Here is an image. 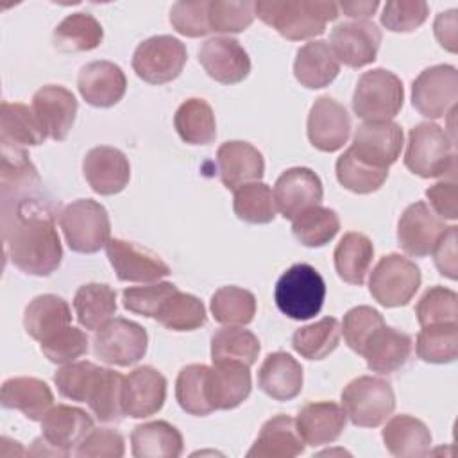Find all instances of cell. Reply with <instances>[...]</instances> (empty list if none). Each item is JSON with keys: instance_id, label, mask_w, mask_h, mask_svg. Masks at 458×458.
<instances>
[{"instance_id": "1", "label": "cell", "mask_w": 458, "mask_h": 458, "mask_svg": "<svg viewBox=\"0 0 458 458\" xmlns=\"http://www.w3.org/2000/svg\"><path fill=\"white\" fill-rule=\"evenodd\" d=\"M2 233L11 263L29 276H50L63 259V247L48 206L36 191L2 195Z\"/></svg>"}, {"instance_id": "2", "label": "cell", "mask_w": 458, "mask_h": 458, "mask_svg": "<svg viewBox=\"0 0 458 458\" xmlns=\"http://www.w3.org/2000/svg\"><path fill=\"white\" fill-rule=\"evenodd\" d=\"M256 16L290 41L311 39L338 18V4L322 0H259Z\"/></svg>"}, {"instance_id": "3", "label": "cell", "mask_w": 458, "mask_h": 458, "mask_svg": "<svg viewBox=\"0 0 458 458\" xmlns=\"http://www.w3.org/2000/svg\"><path fill=\"white\" fill-rule=\"evenodd\" d=\"M404 166L424 179L453 174L456 168L454 143L437 123L422 122L410 129Z\"/></svg>"}, {"instance_id": "4", "label": "cell", "mask_w": 458, "mask_h": 458, "mask_svg": "<svg viewBox=\"0 0 458 458\" xmlns=\"http://www.w3.org/2000/svg\"><path fill=\"white\" fill-rule=\"evenodd\" d=\"M276 304L292 320H308L322 310L326 283L315 267L308 263L292 265L276 283Z\"/></svg>"}, {"instance_id": "5", "label": "cell", "mask_w": 458, "mask_h": 458, "mask_svg": "<svg viewBox=\"0 0 458 458\" xmlns=\"http://www.w3.org/2000/svg\"><path fill=\"white\" fill-rule=\"evenodd\" d=\"M64 240L73 252L93 254L111 240V222L106 208L93 199L66 204L59 215Z\"/></svg>"}, {"instance_id": "6", "label": "cell", "mask_w": 458, "mask_h": 458, "mask_svg": "<svg viewBox=\"0 0 458 458\" xmlns=\"http://www.w3.org/2000/svg\"><path fill=\"white\" fill-rule=\"evenodd\" d=\"M404 88L401 79L385 68L365 72L352 93V111L365 122L392 120L403 107Z\"/></svg>"}, {"instance_id": "7", "label": "cell", "mask_w": 458, "mask_h": 458, "mask_svg": "<svg viewBox=\"0 0 458 458\" xmlns=\"http://www.w3.org/2000/svg\"><path fill=\"white\" fill-rule=\"evenodd\" d=\"M342 408L354 426L377 428L394 413L392 385L383 377L360 376L342 390Z\"/></svg>"}, {"instance_id": "8", "label": "cell", "mask_w": 458, "mask_h": 458, "mask_svg": "<svg viewBox=\"0 0 458 458\" xmlns=\"http://www.w3.org/2000/svg\"><path fill=\"white\" fill-rule=\"evenodd\" d=\"M420 268L397 252L383 256L370 272L369 292L385 308L408 304L420 286Z\"/></svg>"}, {"instance_id": "9", "label": "cell", "mask_w": 458, "mask_h": 458, "mask_svg": "<svg viewBox=\"0 0 458 458\" xmlns=\"http://www.w3.org/2000/svg\"><path fill=\"white\" fill-rule=\"evenodd\" d=\"M148 347L147 331L123 317H114L100 326L93 335V352L100 361L131 367L138 363Z\"/></svg>"}, {"instance_id": "10", "label": "cell", "mask_w": 458, "mask_h": 458, "mask_svg": "<svg viewBox=\"0 0 458 458\" xmlns=\"http://www.w3.org/2000/svg\"><path fill=\"white\" fill-rule=\"evenodd\" d=\"M188 52L174 36H152L141 41L132 55V70L148 84H166L177 79L186 64Z\"/></svg>"}, {"instance_id": "11", "label": "cell", "mask_w": 458, "mask_h": 458, "mask_svg": "<svg viewBox=\"0 0 458 458\" xmlns=\"http://www.w3.org/2000/svg\"><path fill=\"white\" fill-rule=\"evenodd\" d=\"M458 100V72L451 64H435L411 84V104L426 118H442Z\"/></svg>"}, {"instance_id": "12", "label": "cell", "mask_w": 458, "mask_h": 458, "mask_svg": "<svg viewBox=\"0 0 458 458\" xmlns=\"http://www.w3.org/2000/svg\"><path fill=\"white\" fill-rule=\"evenodd\" d=\"M403 140V129L392 120L363 122L358 125L349 148L361 161L388 170L401 156Z\"/></svg>"}, {"instance_id": "13", "label": "cell", "mask_w": 458, "mask_h": 458, "mask_svg": "<svg viewBox=\"0 0 458 458\" xmlns=\"http://www.w3.org/2000/svg\"><path fill=\"white\" fill-rule=\"evenodd\" d=\"M381 45V30L367 20L338 23L329 36V47L338 59L349 68H361L376 61Z\"/></svg>"}, {"instance_id": "14", "label": "cell", "mask_w": 458, "mask_h": 458, "mask_svg": "<svg viewBox=\"0 0 458 458\" xmlns=\"http://www.w3.org/2000/svg\"><path fill=\"white\" fill-rule=\"evenodd\" d=\"M445 229V222L424 200H419L403 211L397 222V242L406 254L424 258L431 254Z\"/></svg>"}, {"instance_id": "15", "label": "cell", "mask_w": 458, "mask_h": 458, "mask_svg": "<svg viewBox=\"0 0 458 458\" xmlns=\"http://www.w3.org/2000/svg\"><path fill=\"white\" fill-rule=\"evenodd\" d=\"M324 197L320 177L306 166L284 170L274 184L276 209L288 220L311 206H318Z\"/></svg>"}, {"instance_id": "16", "label": "cell", "mask_w": 458, "mask_h": 458, "mask_svg": "<svg viewBox=\"0 0 458 458\" xmlns=\"http://www.w3.org/2000/svg\"><path fill=\"white\" fill-rule=\"evenodd\" d=\"M308 140L320 152L340 150L351 136L347 109L331 97H318L308 114Z\"/></svg>"}, {"instance_id": "17", "label": "cell", "mask_w": 458, "mask_h": 458, "mask_svg": "<svg viewBox=\"0 0 458 458\" xmlns=\"http://www.w3.org/2000/svg\"><path fill=\"white\" fill-rule=\"evenodd\" d=\"M106 254L120 281L154 283L170 274V267L159 256L122 238H111Z\"/></svg>"}, {"instance_id": "18", "label": "cell", "mask_w": 458, "mask_h": 458, "mask_svg": "<svg viewBox=\"0 0 458 458\" xmlns=\"http://www.w3.org/2000/svg\"><path fill=\"white\" fill-rule=\"evenodd\" d=\"M166 399V379L154 367H136L123 377L122 408L132 419L157 413Z\"/></svg>"}, {"instance_id": "19", "label": "cell", "mask_w": 458, "mask_h": 458, "mask_svg": "<svg viewBox=\"0 0 458 458\" xmlns=\"http://www.w3.org/2000/svg\"><path fill=\"white\" fill-rule=\"evenodd\" d=\"M93 429V419L77 406H52L41 419V437L59 456H68Z\"/></svg>"}, {"instance_id": "20", "label": "cell", "mask_w": 458, "mask_h": 458, "mask_svg": "<svg viewBox=\"0 0 458 458\" xmlns=\"http://www.w3.org/2000/svg\"><path fill=\"white\" fill-rule=\"evenodd\" d=\"M199 63L220 84H238L250 72V59L234 38H211L199 48Z\"/></svg>"}, {"instance_id": "21", "label": "cell", "mask_w": 458, "mask_h": 458, "mask_svg": "<svg viewBox=\"0 0 458 458\" xmlns=\"http://www.w3.org/2000/svg\"><path fill=\"white\" fill-rule=\"evenodd\" d=\"M82 172L91 190L98 195L120 193L131 179V165L125 154L107 145L93 147L86 154Z\"/></svg>"}, {"instance_id": "22", "label": "cell", "mask_w": 458, "mask_h": 458, "mask_svg": "<svg viewBox=\"0 0 458 458\" xmlns=\"http://www.w3.org/2000/svg\"><path fill=\"white\" fill-rule=\"evenodd\" d=\"M77 88L89 106L111 107L123 98L127 79L118 64L111 61H93L81 68Z\"/></svg>"}, {"instance_id": "23", "label": "cell", "mask_w": 458, "mask_h": 458, "mask_svg": "<svg viewBox=\"0 0 458 458\" xmlns=\"http://www.w3.org/2000/svg\"><path fill=\"white\" fill-rule=\"evenodd\" d=\"M77 98L64 86L47 84L32 97V109L47 131V136L63 141L73 127L77 114Z\"/></svg>"}, {"instance_id": "24", "label": "cell", "mask_w": 458, "mask_h": 458, "mask_svg": "<svg viewBox=\"0 0 458 458\" xmlns=\"http://www.w3.org/2000/svg\"><path fill=\"white\" fill-rule=\"evenodd\" d=\"M216 166L222 184L236 190L247 182L259 181L265 174L263 154L247 141H225L216 150Z\"/></svg>"}, {"instance_id": "25", "label": "cell", "mask_w": 458, "mask_h": 458, "mask_svg": "<svg viewBox=\"0 0 458 458\" xmlns=\"http://www.w3.org/2000/svg\"><path fill=\"white\" fill-rule=\"evenodd\" d=\"M347 415L333 401L308 403L299 410L295 419L297 431L306 445L318 447L335 442L345 429Z\"/></svg>"}, {"instance_id": "26", "label": "cell", "mask_w": 458, "mask_h": 458, "mask_svg": "<svg viewBox=\"0 0 458 458\" xmlns=\"http://www.w3.org/2000/svg\"><path fill=\"white\" fill-rule=\"evenodd\" d=\"M250 370L240 361H213L208 374V397L215 410H233L250 394Z\"/></svg>"}, {"instance_id": "27", "label": "cell", "mask_w": 458, "mask_h": 458, "mask_svg": "<svg viewBox=\"0 0 458 458\" xmlns=\"http://www.w3.org/2000/svg\"><path fill=\"white\" fill-rule=\"evenodd\" d=\"M304 376L301 363L288 352H270L259 370L258 386L274 401H292L302 390Z\"/></svg>"}, {"instance_id": "28", "label": "cell", "mask_w": 458, "mask_h": 458, "mask_svg": "<svg viewBox=\"0 0 458 458\" xmlns=\"http://www.w3.org/2000/svg\"><path fill=\"white\" fill-rule=\"evenodd\" d=\"M411 354V336L390 327L381 326L367 342L361 356L367 367L377 374H394L406 365Z\"/></svg>"}, {"instance_id": "29", "label": "cell", "mask_w": 458, "mask_h": 458, "mask_svg": "<svg viewBox=\"0 0 458 458\" xmlns=\"http://www.w3.org/2000/svg\"><path fill=\"white\" fill-rule=\"evenodd\" d=\"M304 440L301 438L295 419L288 415H276L268 419L256 442L249 449V458H293L302 454Z\"/></svg>"}, {"instance_id": "30", "label": "cell", "mask_w": 458, "mask_h": 458, "mask_svg": "<svg viewBox=\"0 0 458 458\" xmlns=\"http://www.w3.org/2000/svg\"><path fill=\"white\" fill-rule=\"evenodd\" d=\"M340 72V63L331 47L324 39H315L297 50L293 63V75L301 86L308 89H320L329 86Z\"/></svg>"}, {"instance_id": "31", "label": "cell", "mask_w": 458, "mask_h": 458, "mask_svg": "<svg viewBox=\"0 0 458 458\" xmlns=\"http://www.w3.org/2000/svg\"><path fill=\"white\" fill-rule=\"evenodd\" d=\"M0 401L4 408L18 410L30 420H41L54 406L50 386L38 377H11L4 381Z\"/></svg>"}, {"instance_id": "32", "label": "cell", "mask_w": 458, "mask_h": 458, "mask_svg": "<svg viewBox=\"0 0 458 458\" xmlns=\"http://www.w3.org/2000/svg\"><path fill=\"white\" fill-rule=\"evenodd\" d=\"M383 442L390 454L397 458H415L429 453L431 431L428 426L406 413L394 415L383 428Z\"/></svg>"}, {"instance_id": "33", "label": "cell", "mask_w": 458, "mask_h": 458, "mask_svg": "<svg viewBox=\"0 0 458 458\" xmlns=\"http://www.w3.org/2000/svg\"><path fill=\"white\" fill-rule=\"evenodd\" d=\"M47 131L34 109L21 102H2L0 106V141L9 147H34L47 140Z\"/></svg>"}, {"instance_id": "34", "label": "cell", "mask_w": 458, "mask_h": 458, "mask_svg": "<svg viewBox=\"0 0 458 458\" xmlns=\"http://www.w3.org/2000/svg\"><path fill=\"white\" fill-rule=\"evenodd\" d=\"M131 449L136 458H177L182 454V435L166 420L138 424L131 433Z\"/></svg>"}, {"instance_id": "35", "label": "cell", "mask_w": 458, "mask_h": 458, "mask_svg": "<svg viewBox=\"0 0 458 458\" xmlns=\"http://www.w3.org/2000/svg\"><path fill=\"white\" fill-rule=\"evenodd\" d=\"M72 310L68 302L54 293H43L34 297L23 313V327L27 335L38 342H43L59 329L70 326Z\"/></svg>"}, {"instance_id": "36", "label": "cell", "mask_w": 458, "mask_h": 458, "mask_svg": "<svg viewBox=\"0 0 458 458\" xmlns=\"http://www.w3.org/2000/svg\"><path fill=\"white\" fill-rule=\"evenodd\" d=\"M333 258L338 277L349 284L361 286L372 265L374 245L363 233L349 231L338 242Z\"/></svg>"}, {"instance_id": "37", "label": "cell", "mask_w": 458, "mask_h": 458, "mask_svg": "<svg viewBox=\"0 0 458 458\" xmlns=\"http://www.w3.org/2000/svg\"><path fill=\"white\" fill-rule=\"evenodd\" d=\"M73 310L84 329L97 331L116 313V292L106 283L82 284L75 292Z\"/></svg>"}, {"instance_id": "38", "label": "cell", "mask_w": 458, "mask_h": 458, "mask_svg": "<svg viewBox=\"0 0 458 458\" xmlns=\"http://www.w3.org/2000/svg\"><path fill=\"white\" fill-rule=\"evenodd\" d=\"M52 39L61 52H89L102 43L104 30L89 13H73L57 23Z\"/></svg>"}, {"instance_id": "39", "label": "cell", "mask_w": 458, "mask_h": 458, "mask_svg": "<svg viewBox=\"0 0 458 458\" xmlns=\"http://www.w3.org/2000/svg\"><path fill=\"white\" fill-rule=\"evenodd\" d=\"M174 127L190 145H208L216 138L215 113L204 98L184 100L174 114Z\"/></svg>"}, {"instance_id": "40", "label": "cell", "mask_w": 458, "mask_h": 458, "mask_svg": "<svg viewBox=\"0 0 458 458\" xmlns=\"http://www.w3.org/2000/svg\"><path fill=\"white\" fill-rule=\"evenodd\" d=\"M122 386L123 376L120 372L100 367L86 397L89 410L100 422H116L125 415L122 408Z\"/></svg>"}, {"instance_id": "41", "label": "cell", "mask_w": 458, "mask_h": 458, "mask_svg": "<svg viewBox=\"0 0 458 458\" xmlns=\"http://www.w3.org/2000/svg\"><path fill=\"white\" fill-rule=\"evenodd\" d=\"M340 324L335 317H324L299 327L292 336V347L306 360H324L340 344Z\"/></svg>"}, {"instance_id": "42", "label": "cell", "mask_w": 458, "mask_h": 458, "mask_svg": "<svg viewBox=\"0 0 458 458\" xmlns=\"http://www.w3.org/2000/svg\"><path fill=\"white\" fill-rule=\"evenodd\" d=\"M340 231V218L335 209L311 206L292 220V233L304 247H322Z\"/></svg>"}, {"instance_id": "43", "label": "cell", "mask_w": 458, "mask_h": 458, "mask_svg": "<svg viewBox=\"0 0 458 458\" xmlns=\"http://www.w3.org/2000/svg\"><path fill=\"white\" fill-rule=\"evenodd\" d=\"M209 367L204 363H191L181 369L175 381V399L182 411L204 417L215 411L208 397Z\"/></svg>"}, {"instance_id": "44", "label": "cell", "mask_w": 458, "mask_h": 458, "mask_svg": "<svg viewBox=\"0 0 458 458\" xmlns=\"http://www.w3.org/2000/svg\"><path fill=\"white\" fill-rule=\"evenodd\" d=\"M259 349L258 336L243 327L227 326L211 336L213 361H240L250 367L256 363Z\"/></svg>"}, {"instance_id": "45", "label": "cell", "mask_w": 458, "mask_h": 458, "mask_svg": "<svg viewBox=\"0 0 458 458\" xmlns=\"http://www.w3.org/2000/svg\"><path fill=\"white\" fill-rule=\"evenodd\" d=\"M209 308L218 324L245 326L256 315V297L240 286H222L213 293Z\"/></svg>"}, {"instance_id": "46", "label": "cell", "mask_w": 458, "mask_h": 458, "mask_svg": "<svg viewBox=\"0 0 458 458\" xmlns=\"http://www.w3.org/2000/svg\"><path fill=\"white\" fill-rule=\"evenodd\" d=\"M156 320L172 331H193L206 324V308L195 295L175 290L159 308Z\"/></svg>"}, {"instance_id": "47", "label": "cell", "mask_w": 458, "mask_h": 458, "mask_svg": "<svg viewBox=\"0 0 458 458\" xmlns=\"http://www.w3.org/2000/svg\"><path fill=\"white\" fill-rule=\"evenodd\" d=\"M417 356L426 363H451L458 356V322L424 326L415 342Z\"/></svg>"}, {"instance_id": "48", "label": "cell", "mask_w": 458, "mask_h": 458, "mask_svg": "<svg viewBox=\"0 0 458 458\" xmlns=\"http://www.w3.org/2000/svg\"><path fill=\"white\" fill-rule=\"evenodd\" d=\"M336 179L338 182L352 191V193H372L376 190H379L383 186V182L388 177V170L386 168H377L372 166L365 161H361L360 157H356L352 154L351 148H347L338 159H336Z\"/></svg>"}, {"instance_id": "49", "label": "cell", "mask_w": 458, "mask_h": 458, "mask_svg": "<svg viewBox=\"0 0 458 458\" xmlns=\"http://www.w3.org/2000/svg\"><path fill=\"white\" fill-rule=\"evenodd\" d=\"M233 209L236 216L247 224H268L274 220L277 211L270 186L261 181L236 188Z\"/></svg>"}, {"instance_id": "50", "label": "cell", "mask_w": 458, "mask_h": 458, "mask_svg": "<svg viewBox=\"0 0 458 458\" xmlns=\"http://www.w3.org/2000/svg\"><path fill=\"white\" fill-rule=\"evenodd\" d=\"M256 16V2L242 0V2H231V0H209L208 5V20L211 32H225V34H236L243 32Z\"/></svg>"}, {"instance_id": "51", "label": "cell", "mask_w": 458, "mask_h": 458, "mask_svg": "<svg viewBox=\"0 0 458 458\" xmlns=\"http://www.w3.org/2000/svg\"><path fill=\"white\" fill-rule=\"evenodd\" d=\"M419 324L435 326L458 322V295L444 286L428 288L415 306Z\"/></svg>"}, {"instance_id": "52", "label": "cell", "mask_w": 458, "mask_h": 458, "mask_svg": "<svg viewBox=\"0 0 458 458\" xmlns=\"http://www.w3.org/2000/svg\"><path fill=\"white\" fill-rule=\"evenodd\" d=\"M385 326L383 315L370 308V306H356L351 308L345 315H344V322H342V335L345 344L356 352L361 354L367 342L370 340V336L381 327Z\"/></svg>"}, {"instance_id": "53", "label": "cell", "mask_w": 458, "mask_h": 458, "mask_svg": "<svg viewBox=\"0 0 458 458\" xmlns=\"http://www.w3.org/2000/svg\"><path fill=\"white\" fill-rule=\"evenodd\" d=\"M98 370L100 367L91 361H72L63 365L55 372L54 383L63 397L77 403H86V397Z\"/></svg>"}, {"instance_id": "54", "label": "cell", "mask_w": 458, "mask_h": 458, "mask_svg": "<svg viewBox=\"0 0 458 458\" xmlns=\"http://www.w3.org/2000/svg\"><path fill=\"white\" fill-rule=\"evenodd\" d=\"M39 344H41V352L52 363L66 365L88 352L89 340L82 329L66 326Z\"/></svg>"}, {"instance_id": "55", "label": "cell", "mask_w": 458, "mask_h": 458, "mask_svg": "<svg viewBox=\"0 0 458 458\" xmlns=\"http://www.w3.org/2000/svg\"><path fill=\"white\" fill-rule=\"evenodd\" d=\"M175 290L177 286L168 281H157L145 286H129L122 292V302H123V308L132 313L156 318L163 302Z\"/></svg>"}, {"instance_id": "56", "label": "cell", "mask_w": 458, "mask_h": 458, "mask_svg": "<svg viewBox=\"0 0 458 458\" xmlns=\"http://www.w3.org/2000/svg\"><path fill=\"white\" fill-rule=\"evenodd\" d=\"M428 14L429 5L424 0H392L383 7L381 23L392 32H411L426 21Z\"/></svg>"}, {"instance_id": "57", "label": "cell", "mask_w": 458, "mask_h": 458, "mask_svg": "<svg viewBox=\"0 0 458 458\" xmlns=\"http://www.w3.org/2000/svg\"><path fill=\"white\" fill-rule=\"evenodd\" d=\"M209 0L175 2L170 9L172 27L186 38H202L211 32L208 20Z\"/></svg>"}, {"instance_id": "58", "label": "cell", "mask_w": 458, "mask_h": 458, "mask_svg": "<svg viewBox=\"0 0 458 458\" xmlns=\"http://www.w3.org/2000/svg\"><path fill=\"white\" fill-rule=\"evenodd\" d=\"M79 458H122L125 454L123 437L111 428L91 429L73 451Z\"/></svg>"}, {"instance_id": "59", "label": "cell", "mask_w": 458, "mask_h": 458, "mask_svg": "<svg viewBox=\"0 0 458 458\" xmlns=\"http://www.w3.org/2000/svg\"><path fill=\"white\" fill-rule=\"evenodd\" d=\"M426 197L429 200V208L442 220H456L458 218V188L454 179L440 181L426 190Z\"/></svg>"}, {"instance_id": "60", "label": "cell", "mask_w": 458, "mask_h": 458, "mask_svg": "<svg viewBox=\"0 0 458 458\" xmlns=\"http://www.w3.org/2000/svg\"><path fill=\"white\" fill-rule=\"evenodd\" d=\"M456 225H449L433 247V261L438 272L449 279L458 277V258H456Z\"/></svg>"}, {"instance_id": "61", "label": "cell", "mask_w": 458, "mask_h": 458, "mask_svg": "<svg viewBox=\"0 0 458 458\" xmlns=\"http://www.w3.org/2000/svg\"><path fill=\"white\" fill-rule=\"evenodd\" d=\"M456 9H451V11H445V13H440L435 20V36L438 39V43L449 50V52H456V45H458V34H456V27H458V21H456Z\"/></svg>"}, {"instance_id": "62", "label": "cell", "mask_w": 458, "mask_h": 458, "mask_svg": "<svg viewBox=\"0 0 458 458\" xmlns=\"http://www.w3.org/2000/svg\"><path fill=\"white\" fill-rule=\"evenodd\" d=\"M379 7L377 0H365V2H340L338 9L344 11L345 16L356 18V20H365L376 13Z\"/></svg>"}]
</instances>
